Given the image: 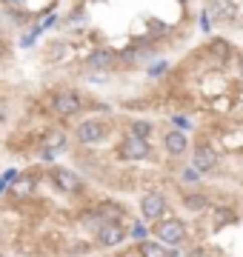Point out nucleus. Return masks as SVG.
I'll return each instance as SVG.
<instances>
[{"label":"nucleus","instance_id":"2","mask_svg":"<svg viewBox=\"0 0 243 257\" xmlns=\"http://www.w3.org/2000/svg\"><path fill=\"white\" fill-rule=\"evenodd\" d=\"M49 175H52V183H55L60 192H66V194H77L80 189H83L80 175H75L72 169H52Z\"/></svg>","mask_w":243,"mask_h":257},{"label":"nucleus","instance_id":"1","mask_svg":"<svg viewBox=\"0 0 243 257\" xmlns=\"http://www.w3.org/2000/svg\"><path fill=\"white\" fill-rule=\"evenodd\" d=\"M155 237L166 246H180L186 240V226L178 220V217H169V220H160L155 226Z\"/></svg>","mask_w":243,"mask_h":257},{"label":"nucleus","instance_id":"11","mask_svg":"<svg viewBox=\"0 0 243 257\" xmlns=\"http://www.w3.org/2000/svg\"><path fill=\"white\" fill-rule=\"evenodd\" d=\"M86 63L92 66V69H109V66L114 63V55L112 52H106V49H100V52H92Z\"/></svg>","mask_w":243,"mask_h":257},{"label":"nucleus","instance_id":"19","mask_svg":"<svg viewBox=\"0 0 243 257\" xmlns=\"http://www.w3.org/2000/svg\"><path fill=\"white\" fill-rule=\"evenodd\" d=\"M132 237H138L143 243V240H146V226H141V223H138V226L132 229Z\"/></svg>","mask_w":243,"mask_h":257},{"label":"nucleus","instance_id":"22","mask_svg":"<svg viewBox=\"0 0 243 257\" xmlns=\"http://www.w3.org/2000/svg\"><path fill=\"white\" fill-rule=\"evenodd\" d=\"M240 72H243V60H240Z\"/></svg>","mask_w":243,"mask_h":257},{"label":"nucleus","instance_id":"8","mask_svg":"<svg viewBox=\"0 0 243 257\" xmlns=\"http://www.w3.org/2000/svg\"><path fill=\"white\" fill-rule=\"evenodd\" d=\"M163 146H166L169 155H183L186 146H189V140H186L183 132H169L166 138H163Z\"/></svg>","mask_w":243,"mask_h":257},{"label":"nucleus","instance_id":"5","mask_svg":"<svg viewBox=\"0 0 243 257\" xmlns=\"http://www.w3.org/2000/svg\"><path fill=\"white\" fill-rule=\"evenodd\" d=\"M77 140L80 143H86V146H92V143H100L103 135H106V126L103 123H97V120H83L80 126H77Z\"/></svg>","mask_w":243,"mask_h":257},{"label":"nucleus","instance_id":"12","mask_svg":"<svg viewBox=\"0 0 243 257\" xmlns=\"http://www.w3.org/2000/svg\"><path fill=\"white\" fill-rule=\"evenodd\" d=\"M138 251H141V257H172L163 248V243H152V240H143L141 246H138Z\"/></svg>","mask_w":243,"mask_h":257},{"label":"nucleus","instance_id":"14","mask_svg":"<svg viewBox=\"0 0 243 257\" xmlns=\"http://www.w3.org/2000/svg\"><path fill=\"white\" fill-rule=\"evenodd\" d=\"M32 186H35V180H32V177H23V175H20V180L12 186V194H15V197H29Z\"/></svg>","mask_w":243,"mask_h":257},{"label":"nucleus","instance_id":"9","mask_svg":"<svg viewBox=\"0 0 243 257\" xmlns=\"http://www.w3.org/2000/svg\"><path fill=\"white\" fill-rule=\"evenodd\" d=\"M215 166H217V155L212 152V149L200 146L195 152V169L197 172H209V169H215Z\"/></svg>","mask_w":243,"mask_h":257},{"label":"nucleus","instance_id":"13","mask_svg":"<svg viewBox=\"0 0 243 257\" xmlns=\"http://www.w3.org/2000/svg\"><path fill=\"white\" fill-rule=\"evenodd\" d=\"M63 146H66V135L60 128H52L46 135V140H43V149H52L55 152V149H63Z\"/></svg>","mask_w":243,"mask_h":257},{"label":"nucleus","instance_id":"10","mask_svg":"<svg viewBox=\"0 0 243 257\" xmlns=\"http://www.w3.org/2000/svg\"><path fill=\"white\" fill-rule=\"evenodd\" d=\"M97 211L103 214V220L106 223H117L123 217V209L117 206V203H112V200H103L100 206H97Z\"/></svg>","mask_w":243,"mask_h":257},{"label":"nucleus","instance_id":"20","mask_svg":"<svg viewBox=\"0 0 243 257\" xmlns=\"http://www.w3.org/2000/svg\"><path fill=\"white\" fill-rule=\"evenodd\" d=\"M197 169H186V172H183V180H197Z\"/></svg>","mask_w":243,"mask_h":257},{"label":"nucleus","instance_id":"23","mask_svg":"<svg viewBox=\"0 0 243 257\" xmlns=\"http://www.w3.org/2000/svg\"><path fill=\"white\" fill-rule=\"evenodd\" d=\"M0 257H3V248H0Z\"/></svg>","mask_w":243,"mask_h":257},{"label":"nucleus","instance_id":"17","mask_svg":"<svg viewBox=\"0 0 243 257\" xmlns=\"http://www.w3.org/2000/svg\"><path fill=\"white\" fill-rule=\"evenodd\" d=\"M234 220V214L229 209H215V223L217 226H226V223H232Z\"/></svg>","mask_w":243,"mask_h":257},{"label":"nucleus","instance_id":"6","mask_svg":"<svg viewBox=\"0 0 243 257\" xmlns=\"http://www.w3.org/2000/svg\"><path fill=\"white\" fill-rule=\"evenodd\" d=\"M141 211H143V217H146V220H160V217H163V211H166V197L158 194V192L146 194V197L141 200Z\"/></svg>","mask_w":243,"mask_h":257},{"label":"nucleus","instance_id":"15","mask_svg":"<svg viewBox=\"0 0 243 257\" xmlns=\"http://www.w3.org/2000/svg\"><path fill=\"white\" fill-rule=\"evenodd\" d=\"M209 52H212L217 60H229V55H232L229 46H226V40H212V43H209Z\"/></svg>","mask_w":243,"mask_h":257},{"label":"nucleus","instance_id":"18","mask_svg":"<svg viewBox=\"0 0 243 257\" xmlns=\"http://www.w3.org/2000/svg\"><path fill=\"white\" fill-rule=\"evenodd\" d=\"M183 203H186V206H189V209H203V206H206V200H203V197H200V194H189V197H183Z\"/></svg>","mask_w":243,"mask_h":257},{"label":"nucleus","instance_id":"3","mask_svg":"<svg viewBox=\"0 0 243 257\" xmlns=\"http://www.w3.org/2000/svg\"><path fill=\"white\" fill-rule=\"evenodd\" d=\"M52 109H55L60 117H72V114H77V111L83 109V100H80L75 92H57L55 97H52Z\"/></svg>","mask_w":243,"mask_h":257},{"label":"nucleus","instance_id":"4","mask_svg":"<svg viewBox=\"0 0 243 257\" xmlns=\"http://www.w3.org/2000/svg\"><path fill=\"white\" fill-rule=\"evenodd\" d=\"M123 240H126V231H123L120 223H106V226L94 234V243L100 248H114V246H120Z\"/></svg>","mask_w":243,"mask_h":257},{"label":"nucleus","instance_id":"16","mask_svg":"<svg viewBox=\"0 0 243 257\" xmlns=\"http://www.w3.org/2000/svg\"><path fill=\"white\" fill-rule=\"evenodd\" d=\"M132 138H141V140H149V135H152V126L149 123H143V120H138V123H132Z\"/></svg>","mask_w":243,"mask_h":257},{"label":"nucleus","instance_id":"21","mask_svg":"<svg viewBox=\"0 0 243 257\" xmlns=\"http://www.w3.org/2000/svg\"><path fill=\"white\" fill-rule=\"evenodd\" d=\"M160 72H166V63H158L155 69H152V74H160Z\"/></svg>","mask_w":243,"mask_h":257},{"label":"nucleus","instance_id":"7","mask_svg":"<svg viewBox=\"0 0 243 257\" xmlns=\"http://www.w3.org/2000/svg\"><path fill=\"white\" fill-rule=\"evenodd\" d=\"M123 157H129V160H143V157L149 155V143L146 140H141V138H126V143H123Z\"/></svg>","mask_w":243,"mask_h":257}]
</instances>
